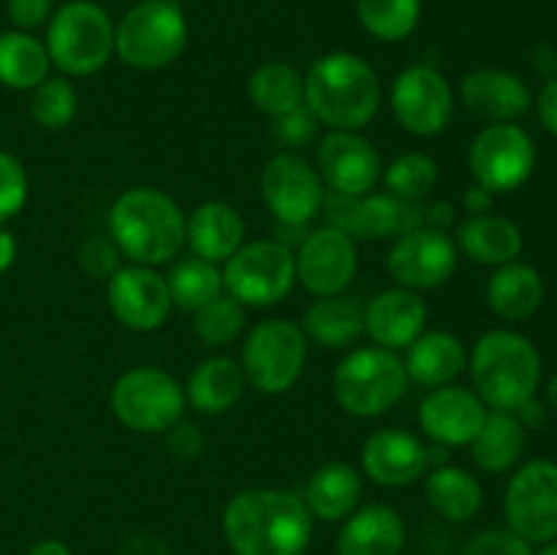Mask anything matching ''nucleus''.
I'll use <instances>...</instances> for the list:
<instances>
[{
    "mask_svg": "<svg viewBox=\"0 0 557 555\" xmlns=\"http://www.w3.org/2000/svg\"><path fill=\"white\" fill-rule=\"evenodd\" d=\"M223 536L234 555H302L313 539V515L292 490L250 488L223 509Z\"/></svg>",
    "mask_w": 557,
    "mask_h": 555,
    "instance_id": "f257e3e1",
    "label": "nucleus"
},
{
    "mask_svg": "<svg viewBox=\"0 0 557 555\" xmlns=\"http://www.w3.org/2000/svg\"><path fill=\"white\" fill-rule=\"evenodd\" d=\"M185 218L166 190L134 185L109 207V237L128 264H172L185 248Z\"/></svg>",
    "mask_w": 557,
    "mask_h": 555,
    "instance_id": "f03ea898",
    "label": "nucleus"
},
{
    "mask_svg": "<svg viewBox=\"0 0 557 555\" xmlns=\"http://www.w3.org/2000/svg\"><path fill=\"white\" fill-rule=\"evenodd\" d=\"M384 87L364 58L330 52L305 74V107L330 131H362L379 114Z\"/></svg>",
    "mask_w": 557,
    "mask_h": 555,
    "instance_id": "7ed1b4c3",
    "label": "nucleus"
},
{
    "mask_svg": "<svg viewBox=\"0 0 557 555\" xmlns=\"http://www.w3.org/2000/svg\"><path fill=\"white\" fill-rule=\"evenodd\" d=\"M473 386L490 411H517L542 384V357L525 335L490 330L468 357Z\"/></svg>",
    "mask_w": 557,
    "mask_h": 555,
    "instance_id": "20e7f679",
    "label": "nucleus"
},
{
    "mask_svg": "<svg viewBox=\"0 0 557 555\" xmlns=\"http://www.w3.org/2000/svg\"><path fill=\"white\" fill-rule=\"evenodd\" d=\"M408 390V373L397 351L362 346L348 351L332 373L335 403L357 419H375L392 411Z\"/></svg>",
    "mask_w": 557,
    "mask_h": 555,
    "instance_id": "39448f33",
    "label": "nucleus"
},
{
    "mask_svg": "<svg viewBox=\"0 0 557 555\" xmlns=\"http://www.w3.org/2000/svg\"><path fill=\"white\" fill-rule=\"evenodd\" d=\"M47 52L69 79L92 76L114 54V22L92 0H71L47 22Z\"/></svg>",
    "mask_w": 557,
    "mask_h": 555,
    "instance_id": "423d86ee",
    "label": "nucleus"
},
{
    "mask_svg": "<svg viewBox=\"0 0 557 555\" xmlns=\"http://www.w3.org/2000/svg\"><path fill=\"white\" fill-rule=\"evenodd\" d=\"M188 47V20L177 0H141L114 25V54L128 69L161 71Z\"/></svg>",
    "mask_w": 557,
    "mask_h": 555,
    "instance_id": "0eeeda50",
    "label": "nucleus"
},
{
    "mask_svg": "<svg viewBox=\"0 0 557 555\" xmlns=\"http://www.w3.org/2000/svg\"><path fill=\"white\" fill-rule=\"evenodd\" d=\"M114 419L134 433H166L185 419L188 397L172 373L152 365L131 368L114 381L109 395Z\"/></svg>",
    "mask_w": 557,
    "mask_h": 555,
    "instance_id": "6e6552de",
    "label": "nucleus"
},
{
    "mask_svg": "<svg viewBox=\"0 0 557 555\" xmlns=\"http://www.w3.org/2000/svg\"><path fill=\"white\" fill-rule=\"evenodd\" d=\"M308 337L292 319L259 321L243 343V373L261 395H283L302 379L308 362Z\"/></svg>",
    "mask_w": 557,
    "mask_h": 555,
    "instance_id": "1a4fd4ad",
    "label": "nucleus"
},
{
    "mask_svg": "<svg viewBox=\"0 0 557 555\" xmlns=\"http://www.w3.org/2000/svg\"><path fill=\"white\" fill-rule=\"evenodd\" d=\"M297 286V259L281 239H253L223 264V292L245 308H272Z\"/></svg>",
    "mask_w": 557,
    "mask_h": 555,
    "instance_id": "9d476101",
    "label": "nucleus"
},
{
    "mask_svg": "<svg viewBox=\"0 0 557 555\" xmlns=\"http://www.w3.org/2000/svg\"><path fill=\"white\" fill-rule=\"evenodd\" d=\"M261 199L281 226L302 229L324 210L326 188L313 163L297 150L275 152L261 169Z\"/></svg>",
    "mask_w": 557,
    "mask_h": 555,
    "instance_id": "9b49d317",
    "label": "nucleus"
},
{
    "mask_svg": "<svg viewBox=\"0 0 557 555\" xmlns=\"http://www.w3.org/2000/svg\"><path fill=\"white\" fill-rule=\"evenodd\" d=\"M468 169L473 183L490 194H511L536 169V145L531 134L515 123L484 125L468 150Z\"/></svg>",
    "mask_w": 557,
    "mask_h": 555,
    "instance_id": "f8f14e48",
    "label": "nucleus"
},
{
    "mask_svg": "<svg viewBox=\"0 0 557 555\" xmlns=\"http://www.w3.org/2000/svg\"><path fill=\"white\" fill-rule=\"evenodd\" d=\"M389 103L397 123L422 139L444 134L455 118V90L449 79L428 63L408 65L395 76Z\"/></svg>",
    "mask_w": 557,
    "mask_h": 555,
    "instance_id": "ddd939ff",
    "label": "nucleus"
},
{
    "mask_svg": "<svg viewBox=\"0 0 557 555\" xmlns=\"http://www.w3.org/2000/svg\"><path fill=\"white\" fill-rule=\"evenodd\" d=\"M509 528L531 544L557 539V462L528 460L511 473L504 495Z\"/></svg>",
    "mask_w": 557,
    "mask_h": 555,
    "instance_id": "4468645a",
    "label": "nucleus"
},
{
    "mask_svg": "<svg viewBox=\"0 0 557 555\" xmlns=\"http://www.w3.org/2000/svg\"><path fill=\"white\" fill-rule=\"evenodd\" d=\"M326 226L343 229L354 239H397L400 234L424 226V205L397 199L392 194L343 196L330 194L324 201Z\"/></svg>",
    "mask_w": 557,
    "mask_h": 555,
    "instance_id": "2eb2a0df",
    "label": "nucleus"
},
{
    "mask_svg": "<svg viewBox=\"0 0 557 555\" xmlns=\"http://www.w3.org/2000/svg\"><path fill=\"white\" fill-rule=\"evenodd\" d=\"M457 254L460 250L449 234L419 226L392 239L386 270L397 286L422 294L451 281L457 270Z\"/></svg>",
    "mask_w": 557,
    "mask_h": 555,
    "instance_id": "dca6fc26",
    "label": "nucleus"
},
{
    "mask_svg": "<svg viewBox=\"0 0 557 555\" xmlns=\"http://www.w3.org/2000/svg\"><path fill=\"white\" fill-rule=\"evenodd\" d=\"M294 259H297V283H302L313 297L343 294L359 270L357 239L335 226H321L305 234Z\"/></svg>",
    "mask_w": 557,
    "mask_h": 555,
    "instance_id": "f3484780",
    "label": "nucleus"
},
{
    "mask_svg": "<svg viewBox=\"0 0 557 555\" xmlns=\"http://www.w3.org/2000/svg\"><path fill=\"white\" fill-rule=\"evenodd\" d=\"M107 299L114 319L131 332L161 330L174 308L166 275L141 264L120 267L107 281Z\"/></svg>",
    "mask_w": 557,
    "mask_h": 555,
    "instance_id": "a211bd4d",
    "label": "nucleus"
},
{
    "mask_svg": "<svg viewBox=\"0 0 557 555\" xmlns=\"http://www.w3.org/2000/svg\"><path fill=\"white\" fill-rule=\"evenodd\" d=\"M315 169L324 188L343 196H364L381 180L379 150L359 131H330L315 147Z\"/></svg>",
    "mask_w": 557,
    "mask_h": 555,
    "instance_id": "6ab92c4d",
    "label": "nucleus"
},
{
    "mask_svg": "<svg viewBox=\"0 0 557 555\" xmlns=\"http://www.w3.org/2000/svg\"><path fill=\"white\" fill-rule=\"evenodd\" d=\"M490 408L468 386L446 384L430 390L419 406V428L435 446H468L482 430Z\"/></svg>",
    "mask_w": 557,
    "mask_h": 555,
    "instance_id": "aec40b11",
    "label": "nucleus"
},
{
    "mask_svg": "<svg viewBox=\"0 0 557 555\" xmlns=\"http://www.w3.org/2000/svg\"><path fill=\"white\" fill-rule=\"evenodd\" d=\"M359 462L381 488H408L430 471V446L408 430L384 428L364 441Z\"/></svg>",
    "mask_w": 557,
    "mask_h": 555,
    "instance_id": "412c9836",
    "label": "nucleus"
},
{
    "mask_svg": "<svg viewBox=\"0 0 557 555\" xmlns=\"http://www.w3.org/2000/svg\"><path fill=\"white\" fill-rule=\"evenodd\" d=\"M428 324V303L411 288H384L364 305V332L373 346L389 351H406L424 332Z\"/></svg>",
    "mask_w": 557,
    "mask_h": 555,
    "instance_id": "4be33fe9",
    "label": "nucleus"
},
{
    "mask_svg": "<svg viewBox=\"0 0 557 555\" xmlns=\"http://www.w3.org/2000/svg\"><path fill=\"white\" fill-rule=\"evenodd\" d=\"M460 98L487 125L515 123L533 103L528 82L504 69H476L462 76Z\"/></svg>",
    "mask_w": 557,
    "mask_h": 555,
    "instance_id": "5701e85b",
    "label": "nucleus"
},
{
    "mask_svg": "<svg viewBox=\"0 0 557 555\" xmlns=\"http://www.w3.org/2000/svg\"><path fill=\"white\" fill-rule=\"evenodd\" d=\"M245 243V221L226 201H201L185 218V245L212 264H226Z\"/></svg>",
    "mask_w": 557,
    "mask_h": 555,
    "instance_id": "b1692460",
    "label": "nucleus"
},
{
    "mask_svg": "<svg viewBox=\"0 0 557 555\" xmlns=\"http://www.w3.org/2000/svg\"><path fill=\"white\" fill-rule=\"evenodd\" d=\"M406 522L386 504L357 506L337 533V555H400Z\"/></svg>",
    "mask_w": 557,
    "mask_h": 555,
    "instance_id": "393cba45",
    "label": "nucleus"
},
{
    "mask_svg": "<svg viewBox=\"0 0 557 555\" xmlns=\"http://www.w3.org/2000/svg\"><path fill=\"white\" fill-rule=\"evenodd\" d=\"M403 365H406L408 381L428 386V390H438V386L455 384L457 375L468 368V351L460 337L451 332L424 330L406 348Z\"/></svg>",
    "mask_w": 557,
    "mask_h": 555,
    "instance_id": "a878e982",
    "label": "nucleus"
},
{
    "mask_svg": "<svg viewBox=\"0 0 557 555\" xmlns=\"http://www.w3.org/2000/svg\"><path fill=\"white\" fill-rule=\"evenodd\" d=\"M185 397L194 411L205 414V417H221V414L232 411L243 397L245 381L243 365L237 359L218 354V357H207L190 370L188 381H185Z\"/></svg>",
    "mask_w": 557,
    "mask_h": 555,
    "instance_id": "bb28decb",
    "label": "nucleus"
},
{
    "mask_svg": "<svg viewBox=\"0 0 557 555\" xmlns=\"http://www.w3.org/2000/svg\"><path fill=\"white\" fill-rule=\"evenodd\" d=\"M362 498V473L351 462L332 460L315 468L305 482L302 501L313 520L341 522L351 515Z\"/></svg>",
    "mask_w": 557,
    "mask_h": 555,
    "instance_id": "cd10ccee",
    "label": "nucleus"
},
{
    "mask_svg": "<svg viewBox=\"0 0 557 555\" xmlns=\"http://www.w3.org/2000/svg\"><path fill=\"white\" fill-rule=\"evenodd\" d=\"M457 250L468 256L471 261L484 267H500L517 261L522 254V229L515 221L504 215H468L457 226Z\"/></svg>",
    "mask_w": 557,
    "mask_h": 555,
    "instance_id": "c85d7f7f",
    "label": "nucleus"
},
{
    "mask_svg": "<svg viewBox=\"0 0 557 555\" xmlns=\"http://www.w3.org/2000/svg\"><path fill=\"white\" fill-rule=\"evenodd\" d=\"M544 281L536 267L509 261L495 267L487 281V305L506 321H525L542 308Z\"/></svg>",
    "mask_w": 557,
    "mask_h": 555,
    "instance_id": "c756f323",
    "label": "nucleus"
},
{
    "mask_svg": "<svg viewBox=\"0 0 557 555\" xmlns=\"http://www.w3.org/2000/svg\"><path fill=\"white\" fill-rule=\"evenodd\" d=\"M308 343L324 348H351L364 335V308L357 299L343 294L335 297H315V303L305 310L302 321Z\"/></svg>",
    "mask_w": 557,
    "mask_h": 555,
    "instance_id": "7c9ffc66",
    "label": "nucleus"
},
{
    "mask_svg": "<svg viewBox=\"0 0 557 555\" xmlns=\"http://www.w3.org/2000/svg\"><path fill=\"white\" fill-rule=\"evenodd\" d=\"M424 498L444 520L468 522L482 509L484 490L471 471L444 462L424 473Z\"/></svg>",
    "mask_w": 557,
    "mask_h": 555,
    "instance_id": "2f4dec72",
    "label": "nucleus"
},
{
    "mask_svg": "<svg viewBox=\"0 0 557 555\" xmlns=\"http://www.w3.org/2000/svg\"><path fill=\"white\" fill-rule=\"evenodd\" d=\"M528 444V430L515 411H487L482 430L471 441V457L482 471L504 473L520 462Z\"/></svg>",
    "mask_w": 557,
    "mask_h": 555,
    "instance_id": "473e14b6",
    "label": "nucleus"
},
{
    "mask_svg": "<svg viewBox=\"0 0 557 555\" xmlns=\"http://www.w3.org/2000/svg\"><path fill=\"white\" fill-rule=\"evenodd\" d=\"M248 98L267 118H283L305 103V74L292 63L270 60L250 74Z\"/></svg>",
    "mask_w": 557,
    "mask_h": 555,
    "instance_id": "72a5a7b5",
    "label": "nucleus"
},
{
    "mask_svg": "<svg viewBox=\"0 0 557 555\" xmlns=\"http://www.w3.org/2000/svg\"><path fill=\"white\" fill-rule=\"evenodd\" d=\"M47 44L27 30L0 33V85L9 90H33L49 76Z\"/></svg>",
    "mask_w": 557,
    "mask_h": 555,
    "instance_id": "f704fd0d",
    "label": "nucleus"
},
{
    "mask_svg": "<svg viewBox=\"0 0 557 555\" xmlns=\"http://www.w3.org/2000/svg\"><path fill=\"white\" fill-rule=\"evenodd\" d=\"M166 283L172 303L194 313L201 305L223 294V270L221 264H212V261L199 259V256H185V259L172 261Z\"/></svg>",
    "mask_w": 557,
    "mask_h": 555,
    "instance_id": "c9c22d12",
    "label": "nucleus"
},
{
    "mask_svg": "<svg viewBox=\"0 0 557 555\" xmlns=\"http://www.w3.org/2000/svg\"><path fill=\"white\" fill-rule=\"evenodd\" d=\"M359 25L386 44L403 41L422 20V0H357Z\"/></svg>",
    "mask_w": 557,
    "mask_h": 555,
    "instance_id": "e433bc0d",
    "label": "nucleus"
},
{
    "mask_svg": "<svg viewBox=\"0 0 557 555\" xmlns=\"http://www.w3.org/2000/svg\"><path fill=\"white\" fill-rule=\"evenodd\" d=\"M386 194L424 205L438 185V163L428 152H403L381 172Z\"/></svg>",
    "mask_w": 557,
    "mask_h": 555,
    "instance_id": "4c0bfd02",
    "label": "nucleus"
},
{
    "mask_svg": "<svg viewBox=\"0 0 557 555\" xmlns=\"http://www.w3.org/2000/svg\"><path fill=\"white\" fill-rule=\"evenodd\" d=\"M245 324H248L245 305L226 292L194 310V335L207 348H228L234 341H239Z\"/></svg>",
    "mask_w": 557,
    "mask_h": 555,
    "instance_id": "58836bf2",
    "label": "nucleus"
},
{
    "mask_svg": "<svg viewBox=\"0 0 557 555\" xmlns=\"http://www.w3.org/2000/svg\"><path fill=\"white\" fill-rule=\"evenodd\" d=\"M79 112V92L69 76H47L30 90V118L44 131H63Z\"/></svg>",
    "mask_w": 557,
    "mask_h": 555,
    "instance_id": "ea45409f",
    "label": "nucleus"
},
{
    "mask_svg": "<svg viewBox=\"0 0 557 555\" xmlns=\"http://www.w3.org/2000/svg\"><path fill=\"white\" fill-rule=\"evenodd\" d=\"M27 201V174L20 158L0 150V223L20 215Z\"/></svg>",
    "mask_w": 557,
    "mask_h": 555,
    "instance_id": "a19ab883",
    "label": "nucleus"
},
{
    "mask_svg": "<svg viewBox=\"0 0 557 555\" xmlns=\"http://www.w3.org/2000/svg\"><path fill=\"white\" fill-rule=\"evenodd\" d=\"M79 267L96 281H109L123 267V254L112 237H90L79 245Z\"/></svg>",
    "mask_w": 557,
    "mask_h": 555,
    "instance_id": "79ce46f5",
    "label": "nucleus"
},
{
    "mask_svg": "<svg viewBox=\"0 0 557 555\" xmlns=\"http://www.w3.org/2000/svg\"><path fill=\"white\" fill-rule=\"evenodd\" d=\"M462 555H533V547L511 528H487L468 542Z\"/></svg>",
    "mask_w": 557,
    "mask_h": 555,
    "instance_id": "37998d69",
    "label": "nucleus"
},
{
    "mask_svg": "<svg viewBox=\"0 0 557 555\" xmlns=\"http://www.w3.org/2000/svg\"><path fill=\"white\" fill-rule=\"evenodd\" d=\"M319 125L321 123L315 120V114L302 103L299 109H294V112L275 120V134L286 147H305L315 139Z\"/></svg>",
    "mask_w": 557,
    "mask_h": 555,
    "instance_id": "c03bdc74",
    "label": "nucleus"
},
{
    "mask_svg": "<svg viewBox=\"0 0 557 555\" xmlns=\"http://www.w3.org/2000/svg\"><path fill=\"white\" fill-rule=\"evenodd\" d=\"M166 446L174 457H180V460H196V457H201V452H205L207 439L205 433H201L199 424L180 419L174 428L166 430Z\"/></svg>",
    "mask_w": 557,
    "mask_h": 555,
    "instance_id": "a18cd8bd",
    "label": "nucleus"
},
{
    "mask_svg": "<svg viewBox=\"0 0 557 555\" xmlns=\"http://www.w3.org/2000/svg\"><path fill=\"white\" fill-rule=\"evenodd\" d=\"M54 14V0H9V20L16 30H36Z\"/></svg>",
    "mask_w": 557,
    "mask_h": 555,
    "instance_id": "49530a36",
    "label": "nucleus"
},
{
    "mask_svg": "<svg viewBox=\"0 0 557 555\" xmlns=\"http://www.w3.org/2000/svg\"><path fill=\"white\" fill-rule=\"evenodd\" d=\"M539 120L557 139V79H549L539 96Z\"/></svg>",
    "mask_w": 557,
    "mask_h": 555,
    "instance_id": "de8ad7c7",
    "label": "nucleus"
},
{
    "mask_svg": "<svg viewBox=\"0 0 557 555\" xmlns=\"http://www.w3.org/2000/svg\"><path fill=\"white\" fill-rule=\"evenodd\" d=\"M515 417L520 419V424H522V428H525V430H539L544 422H547L549 408H547V403L539 400V397L533 395L531 400H525L520 408H517Z\"/></svg>",
    "mask_w": 557,
    "mask_h": 555,
    "instance_id": "09e8293b",
    "label": "nucleus"
},
{
    "mask_svg": "<svg viewBox=\"0 0 557 555\" xmlns=\"http://www.w3.org/2000/svg\"><path fill=\"white\" fill-rule=\"evenodd\" d=\"M457 210L449 201H433V205H424V226L438 229V232H449L451 223H455Z\"/></svg>",
    "mask_w": 557,
    "mask_h": 555,
    "instance_id": "8fccbe9b",
    "label": "nucleus"
},
{
    "mask_svg": "<svg viewBox=\"0 0 557 555\" xmlns=\"http://www.w3.org/2000/svg\"><path fill=\"white\" fill-rule=\"evenodd\" d=\"M493 201L495 194H490L487 188L473 183L471 188L466 190V196H462V210H466L468 215H487V212L493 210Z\"/></svg>",
    "mask_w": 557,
    "mask_h": 555,
    "instance_id": "3c124183",
    "label": "nucleus"
},
{
    "mask_svg": "<svg viewBox=\"0 0 557 555\" xmlns=\"http://www.w3.org/2000/svg\"><path fill=\"white\" fill-rule=\"evenodd\" d=\"M14 259H16V239H14V234L5 232V229H0V275H3L5 270H11Z\"/></svg>",
    "mask_w": 557,
    "mask_h": 555,
    "instance_id": "603ef678",
    "label": "nucleus"
},
{
    "mask_svg": "<svg viewBox=\"0 0 557 555\" xmlns=\"http://www.w3.org/2000/svg\"><path fill=\"white\" fill-rule=\"evenodd\" d=\"M27 555H74L69 550V544H63L60 539H41V542L33 544L27 550Z\"/></svg>",
    "mask_w": 557,
    "mask_h": 555,
    "instance_id": "864d4df0",
    "label": "nucleus"
},
{
    "mask_svg": "<svg viewBox=\"0 0 557 555\" xmlns=\"http://www.w3.org/2000/svg\"><path fill=\"white\" fill-rule=\"evenodd\" d=\"M544 403H547L549 411L557 414V373L547 381V386H544Z\"/></svg>",
    "mask_w": 557,
    "mask_h": 555,
    "instance_id": "5fc2aeb1",
    "label": "nucleus"
},
{
    "mask_svg": "<svg viewBox=\"0 0 557 555\" xmlns=\"http://www.w3.org/2000/svg\"><path fill=\"white\" fill-rule=\"evenodd\" d=\"M533 555H557V539L544 544V550H539V553H533Z\"/></svg>",
    "mask_w": 557,
    "mask_h": 555,
    "instance_id": "6e6d98bb",
    "label": "nucleus"
}]
</instances>
